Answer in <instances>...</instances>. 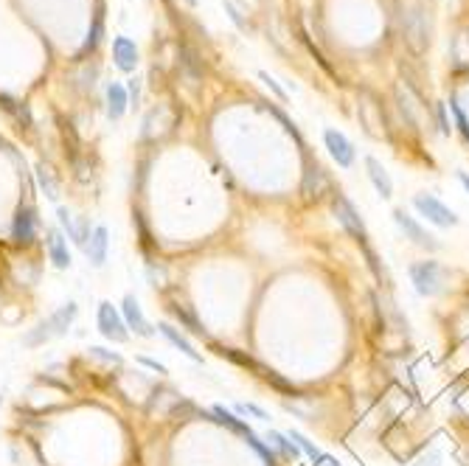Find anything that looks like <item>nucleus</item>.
Masks as SVG:
<instances>
[{"label":"nucleus","mask_w":469,"mask_h":466,"mask_svg":"<svg viewBox=\"0 0 469 466\" xmlns=\"http://www.w3.org/2000/svg\"><path fill=\"white\" fill-rule=\"evenodd\" d=\"M96 326L101 332L104 340L110 343H127L130 340V329L121 317V309L113 306V301H101L99 309H96Z\"/></svg>","instance_id":"obj_1"},{"label":"nucleus","mask_w":469,"mask_h":466,"mask_svg":"<svg viewBox=\"0 0 469 466\" xmlns=\"http://www.w3.org/2000/svg\"><path fill=\"white\" fill-rule=\"evenodd\" d=\"M413 208L422 217H427V222H433L439 228H456L458 225V214L450 206H444L439 197H433V194H416L413 197Z\"/></svg>","instance_id":"obj_2"},{"label":"nucleus","mask_w":469,"mask_h":466,"mask_svg":"<svg viewBox=\"0 0 469 466\" xmlns=\"http://www.w3.org/2000/svg\"><path fill=\"white\" fill-rule=\"evenodd\" d=\"M332 211H334L337 222L351 233V236L363 244V247L368 244V231H365V225H363V220H360L357 208L349 203V197H346V194H340V191H334V194H332Z\"/></svg>","instance_id":"obj_3"},{"label":"nucleus","mask_w":469,"mask_h":466,"mask_svg":"<svg viewBox=\"0 0 469 466\" xmlns=\"http://www.w3.org/2000/svg\"><path fill=\"white\" fill-rule=\"evenodd\" d=\"M411 281H413V286H416L419 295L433 298L442 289V267H439V261L427 258V261L411 264Z\"/></svg>","instance_id":"obj_4"},{"label":"nucleus","mask_w":469,"mask_h":466,"mask_svg":"<svg viewBox=\"0 0 469 466\" xmlns=\"http://www.w3.org/2000/svg\"><path fill=\"white\" fill-rule=\"evenodd\" d=\"M323 144H326L332 160H334L340 169H351V166H354V160H357V149H354V144H351L340 130L326 127V130H323Z\"/></svg>","instance_id":"obj_5"},{"label":"nucleus","mask_w":469,"mask_h":466,"mask_svg":"<svg viewBox=\"0 0 469 466\" xmlns=\"http://www.w3.org/2000/svg\"><path fill=\"white\" fill-rule=\"evenodd\" d=\"M394 222L399 225V231L405 233L413 244H419V247H425V250H430V253H436V250L442 247V244L436 241V236H433V233L425 231V228H422V225H419L411 214H405L402 208H396V211H394Z\"/></svg>","instance_id":"obj_6"},{"label":"nucleus","mask_w":469,"mask_h":466,"mask_svg":"<svg viewBox=\"0 0 469 466\" xmlns=\"http://www.w3.org/2000/svg\"><path fill=\"white\" fill-rule=\"evenodd\" d=\"M118 309H121V317H124V323H127L130 332H135L138 337H152L155 334V329L149 326V320H146V315H144V309H141V303H138L135 295H124V301H121Z\"/></svg>","instance_id":"obj_7"},{"label":"nucleus","mask_w":469,"mask_h":466,"mask_svg":"<svg viewBox=\"0 0 469 466\" xmlns=\"http://www.w3.org/2000/svg\"><path fill=\"white\" fill-rule=\"evenodd\" d=\"M158 332H161V334H163V337H166V340H169V343H172L180 354H186V357H189L192 363H197V365H203V354L194 348V343H192V340H189V337H186V334H183L175 323L161 320V323H158Z\"/></svg>","instance_id":"obj_8"},{"label":"nucleus","mask_w":469,"mask_h":466,"mask_svg":"<svg viewBox=\"0 0 469 466\" xmlns=\"http://www.w3.org/2000/svg\"><path fill=\"white\" fill-rule=\"evenodd\" d=\"M45 247H48V258H51V264H54L56 270H68V267L73 264L70 250H68V239H65L62 231L48 228V233H45Z\"/></svg>","instance_id":"obj_9"},{"label":"nucleus","mask_w":469,"mask_h":466,"mask_svg":"<svg viewBox=\"0 0 469 466\" xmlns=\"http://www.w3.org/2000/svg\"><path fill=\"white\" fill-rule=\"evenodd\" d=\"M113 59L121 73H132L138 68V45L130 37H115L113 39Z\"/></svg>","instance_id":"obj_10"},{"label":"nucleus","mask_w":469,"mask_h":466,"mask_svg":"<svg viewBox=\"0 0 469 466\" xmlns=\"http://www.w3.org/2000/svg\"><path fill=\"white\" fill-rule=\"evenodd\" d=\"M107 250H110V231H107V225H96L93 233H90V239H87V244H85V253H87L90 264L93 267H104Z\"/></svg>","instance_id":"obj_11"},{"label":"nucleus","mask_w":469,"mask_h":466,"mask_svg":"<svg viewBox=\"0 0 469 466\" xmlns=\"http://www.w3.org/2000/svg\"><path fill=\"white\" fill-rule=\"evenodd\" d=\"M365 175H368L371 186L377 189V194H380L382 200H391V197H394V180H391L388 169H385L377 158H365Z\"/></svg>","instance_id":"obj_12"},{"label":"nucleus","mask_w":469,"mask_h":466,"mask_svg":"<svg viewBox=\"0 0 469 466\" xmlns=\"http://www.w3.org/2000/svg\"><path fill=\"white\" fill-rule=\"evenodd\" d=\"M11 233H14V239L20 244H31L34 241V236H37V211H34V206H25V208L17 211V217L11 222Z\"/></svg>","instance_id":"obj_13"},{"label":"nucleus","mask_w":469,"mask_h":466,"mask_svg":"<svg viewBox=\"0 0 469 466\" xmlns=\"http://www.w3.org/2000/svg\"><path fill=\"white\" fill-rule=\"evenodd\" d=\"M76 317H79V303H76V301H68V303H62L56 312H51V315H48V323H51L54 340H56V337H65V334L70 332V326H73Z\"/></svg>","instance_id":"obj_14"},{"label":"nucleus","mask_w":469,"mask_h":466,"mask_svg":"<svg viewBox=\"0 0 469 466\" xmlns=\"http://www.w3.org/2000/svg\"><path fill=\"white\" fill-rule=\"evenodd\" d=\"M405 34H408V42L416 53H422L427 45H430V37H427V25L422 20V11L416 8L411 17H408V25H405Z\"/></svg>","instance_id":"obj_15"},{"label":"nucleus","mask_w":469,"mask_h":466,"mask_svg":"<svg viewBox=\"0 0 469 466\" xmlns=\"http://www.w3.org/2000/svg\"><path fill=\"white\" fill-rule=\"evenodd\" d=\"M127 107H130L127 87H124V84H118V82H113V84L107 87V115H110V121H118V118H124Z\"/></svg>","instance_id":"obj_16"},{"label":"nucleus","mask_w":469,"mask_h":466,"mask_svg":"<svg viewBox=\"0 0 469 466\" xmlns=\"http://www.w3.org/2000/svg\"><path fill=\"white\" fill-rule=\"evenodd\" d=\"M211 416H214V422H220L223 427H228V430H231V433H236V436H250V433H253L247 422H242L236 413L225 410L223 405H214V408H211Z\"/></svg>","instance_id":"obj_17"},{"label":"nucleus","mask_w":469,"mask_h":466,"mask_svg":"<svg viewBox=\"0 0 469 466\" xmlns=\"http://www.w3.org/2000/svg\"><path fill=\"white\" fill-rule=\"evenodd\" d=\"M166 309H169V315H172V317H175V320L183 326V329H189L192 334H200V337H206V329H203V323H200V320H197V317H194V315H192L186 306H180V303H169Z\"/></svg>","instance_id":"obj_18"},{"label":"nucleus","mask_w":469,"mask_h":466,"mask_svg":"<svg viewBox=\"0 0 469 466\" xmlns=\"http://www.w3.org/2000/svg\"><path fill=\"white\" fill-rule=\"evenodd\" d=\"M287 439H289V441L298 447V453H304V455H306V458H312L315 464H326V458H329V455H326V453H320V450H318V447H315V444H312V441H309L304 433H298V430H289V433H287Z\"/></svg>","instance_id":"obj_19"},{"label":"nucleus","mask_w":469,"mask_h":466,"mask_svg":"<svg viewBox=\"0 0 469 466\" xmlns=\"http://www.w3.org/2000/svg\"><path fill=\"white\" fill-rule=\"evenodd\" d=\"M267 441L273 444V453L275 455H281V458H289V461H295L301 453H298V447L284 436V433H278V430H270L267 433Z\"/></svg>","instance_id":"obj_20"},{"label":"nucleus","mask_w":469,"mask_h":466,"mask_svg":"<svg viewBox=\"0 0 469 466\" xmlns=\"http://www.w3.org/2000/svg\"><path fill=\"white\" fill-rule=\"evenodd\" d=\"M34 172H37V183H39V189L45 191V197H48L51 203H56V200H59V186H56L51 169H45V163H37Z\"/></svg>","instance_id":"obj_21"},{"label":"nucleus","mask_w":469,"mask_h":466,"mask_svg":"<svg viewBox=\"0 0 469 466\" xmlns=\"http://www.w3.org/2000/svg\"><path fill=\"white\" fill-rule=\"evenodd\" d=\"M217 354L225 357V360H231V363H236V365H242V368L261 371V365H258L253 357H247V354H242V351H236V348H223V346H217Z\"/></svg>","instance_id":"obj_22"},{"label":"nucleus","mask_w":469,"mask_h":466,"mask_svg":"<svg viewBox=\"0 0 469 466\" xmlns=\"http://www.w3.org/2000/svg\"><path fill=\"white\" fill-rule=\"evenodd\" d=\"M244 441H247V444H250V447H253V450L258 453V458H261V461H264L267 466H275V464H278V455H275V453H273V450H270V447H267V444H264V441H261V439H258L256 433L244 436Z\"/></svg>","instance_id":"obj_23"},{"label":"nucleus","mask_w":469,"mask_h":466,"mask_svg":"<svg viewBox=\"0 0 469 466\" xmlns=\"http://www.w3.org/2000/svg\"><path fill=\"white\" fill-rule=\"evenodd\" d=\"M258 374H261V379H264V382H270L275 391H281V393H289V396H295V393H298V391H295V385H292V382H287L284 377H278L275 371H267V368H261Z\"/></svg>","instance_id":"obj_24"},{"label":"nucleus","mask_w":469,"mask_h":466,"mask_svg":"<svg viewBox=\"0 0 469 466\" xmlns=\"http://www.w3.org/2000/svg\"><path fill=\"white\" fill-rule=\"evenodd\" d=\"M56 220H59V228L68 233V239L73 241V244H79V228H76V222H73V217H70V211L68 208H56Z\"/></svg>","instance_id":"obj_25"},{"label":"nucleus","mask_w":469,"mask_h":466,"mask_svg":"<svg viewBox=\"0 0 469 466\" xmlns=\"http://www.w3.org/2000/svg\"><path fill=\"white\" fill-rule=\"evenodd\" d=\"M234 410L236 413H242V416H253V419H258V422H267V419H270V413H267L264 408L253 405V402H236Z\"/></svg>","instance_id":"obj_26"},{"label":"nucleus","mask_w":469,"mask_h":466,"mask_svg":"<svg viewBox=\"0 0 469 466\" xmlns=\"http://www.w3.org/2000/svg\"><path fill=\"white\" fill-rule=\"evenodd\" d=\"M450 110H453V115H456V130L461 132V138L469 144V121H467V113L458 107V101L456 99H450Z\"/></svg>","instance_id":"obj_27"},{"label":"nucleus","mask_w":469,"mask_h":466,"mask_svg":"<svg viewBox=\"0 0 469 466\" xmlns=\"http://www.w3.org/2000/svg\"><path fill=\"white\" fill-rule=\"evenodd\" d=\"M258 79H261V82H264V84H267V87H270V90H273V93H275L281 101H287V90H284V87H281V84H278V82H275V79H273L267 70H258Z\"/></svg>","instance_id":"obj_28"},{"label":"nucleus","mask_w":469,"mask_h":466,"mask_svg":"<svg viewBox=\"0 0 469 466\" xmlns=\"http://www.w3.org/2000/svg\"><path fill=\"white\" fill-rule=\"evenodd\" d=\"M87 351H90V354H93V357H99V360H104V363H115V365H118V363H121V357H118V354H113V351H107V348H101V346H90V348H87Z\"/></svg>","instance_id":"obj_29"},{"label":"nucleus","mask_w":469,"mask_h":466,"mask_svg":"<svg viewBox=\"0 0 469 466\" xmlns=\"http://www.w3.org/2000/svg\"><path fill=\"white\" fill-rule=\"evenodd\" d=\"M127 99H130V107H138V101H141V82H138V79H130Z\"/></svg>","instance_id":"obj_30"},{"label":"nucleus","mask_w":469,"mask_h":466,"mask_svg":"<svg viewBox=\"0 0 469 466\" xmlns=\"http://www.w3.org/2000/svg\"><path fill=\"white\" fill-rule=\"evenodd\" d=\"M436 113H439V127H442V135H450V132H453V127H450V121H447V104L442 101V104L436 107Z\"/></svg>","instance_id":"obj_31"},{"label":"nucleus","mask_w":469,"mask_h":466,"mask_svg":"<svg viewBox=\"0 0 469 466\" xmlns=\"http://www.w3.org/2000/svg\"><path fill=\"white\" fill-rule=\"evenodd\" d=\"M138 363H141V365H146L149 371L161 374V377H166V374H169V368H166L163 363H158V360H149V357H138Z\"/></svg>","instance_id":"obj_32"},{"label":"nucleus","mask_w":469,"mask_h":466,"mask_svg":"<svg viewBox=\"0 0 469 466\" xmlns=\"http://www.w3.org/2000/svg\"><path fill=\"white\" fill-rule=\"evenodd\" d=\"M101 31H104V25H101V17H96V25H93V31H90V39H87V48H96V42L101 39Z\"/></svg>","instance_id":"obj_33"},{"label":"nucleus","mask_w":469,"mask_h":466,"mask_svg":"<svg viewBox=\"0 0 469 466\" xmlns=\"http://www.w3.org/2000/svg\"><path fill=\"white\" fill-rule=\"evenodd\" d=\"M225 11L231 14V20H234L239 28H247V25H244V20H242V14H239V8H236L231 0H225Z\"/></svg>","instance_id":"obj_34"},{"label":"nucleus","mask_w":469,"mask_h":466,"mask_svg":"<svg viewBox=\"0 0 469 466\" xmlns=\"http://www.w3.org/2000/svg\"><path fill=\"white\" fill-rule=\"evenodd\" d=\"M458 183L464 186V191L469 194V175H467V172H458Z\"/></svg>","instance_id":"obj_35"},{"label":"nucleus","mask_w":469,"mask_h":466,"mask_svg":"<svg viewBox=\"0 0 469 466\" xmlns=\"http://www.w3.org/2000/svg\"><path fill=\"white\" fill-rule=\"evenodd\" d=\"M186 3H189V6H197V0H186Z\"/></svg>","instance_id":"obj_36"},{"label":"nucleus","mask_w":469,"mask_h":466,"mask_svg":"<svg viewBox=\"0 0 469 466\" xmlns=\"http://www.w3.org/2000/svg\"><path fill=\"white\" fill-rule=\"evenodd\" d=\"M0 405H3V396H0Z\"/></svg>","instance_id":"obj_37"}]
</instances>
